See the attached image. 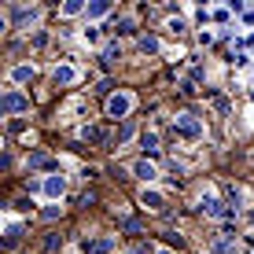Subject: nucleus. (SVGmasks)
I'll return each mask as SVG.
<instances>
[{"mask_svg": "<svg viewBox=\"0 0 254 254\" xmlns=\"http://www.w3.org/2000/svg\"><path fill=\"white\" fill-rule=\"evenodd\" d=\"M0 111H4L7 118L22 115V111H30V96H22L19 89H7L4 96H0Z\"/></svg>", "mask_w": 254, "mask_h": 254, "instance_id": "f257e3e1", "label": "nucleus"}, {"mask_svg": "<svg viewBox=\"0 0 254 254\" xmlns=\"http://www.w3.org/2000/svg\"><path fill=\"white\" fill-rule=\"evenodd\" d=\"M173 129H177L185 140H199V136H203V126H199L195 115H177V118H173Z\"/></svg>", "mask_w": 254, "mask_h": 254, "instance_id": "f03ea898", "label": "nucleus"}, {"mask_svg": "<svg viewBox=\"0 0 254 254\" xmlns=\"http://www.w3.org/2000/svg\"><path fill=\"white\" fill-rule=\"evenodd\" d=\"M129 111H133V92H115L107 100V115L111 118H126Z\"/></svg>", "mask_w": 254, "mask_h": 254, "instance_id": "7ed1b4c3", "label": "nucleus"}, {"mask_svg": "<svg viewBox=\"0 0 254 254\" xmlns=\"http://www.w3.org/2000/svg\"><path fill=\"white\" fill-rule=\"evenodd\" d=\"M115 247H118L115 236H92V240L81 243V254H111Z\"/></svg>", "mask_w": 254, "mask_h": 254, "instance_id": "20e7f679", "label": "nucleus"}, {"mask_svg": "<svg viewBox=\"0 0 254 254\" xmlns=\"http://www.w3.org/2000/svg\"><path fill=\"white\" fill-rule=\"evenodd\" d=\"M41 188H45V195L56 203V199H63V191H66V177H63V173H52V177H45Z\"/></svg>", "mask_w": 254, "mask_h": 254, "instance_id": "39448f33", "label": "nucleus"}, {"mask_svg": "<svg viewBox=\"0 0 254 254\" xmlns=\"http://www.w3.org/2000/svg\"><path fill=\"white\" fill-rule=\"evenodd\" d=\"M133 177H140L144 185H151V181L159 177V166H155V162H147V159H140V162L133 166Z\"/></svg>", "mask_w": 254, "mask_h": 254, "instance_id": "423d86ee", "label": "nucleus"}, {"mask_svg": "<svg viewBox=\"0 0 254 254\" xmlns=\"http://www.w3.org/2000/svg\"><path fill=\"white\" fill-rule=\"evenodd\" d=\"M140 203H144L147 210H162V206H166V195H162V191H155V188H144Z\"/></svg>", "mask_w": 254, "mask_h": 254, "instance_id": "0eeeda50", "label": "nucleus"}, {"mask_svg": "<svg viewBox=\"0 0 254 254\" xmlns=\"http://www.w3.org/2000/svg\"><path fill=\"white\" fill-rule=\"evenodd\" d=\"M77 81V66H70V63H63V66H56V85H74Z\"/></svg>", "mask_w": 254, "mask_h": 254, "instance_id": "6e6552de", "label": "nucleus"}, {"mask_svg": "<svg viewBox=\"0 0 254 254\" xmlns=\"http://www.w3.org/2000/svg\"><path fill=\"white\" fill-rule=\"evenodd\" d=\"M33 74H37V70H33L30 63H19V66H11V81H15V85H26V81H33Z\"/></svg>", "mask_w": 254, "mask_h": 254, "instance_id": "1a4fd4ad", "label": "nucleus"}, {"mask_svg": "<svg viewBox=\"0 0 254 254\" xmlns=\"http://www.w3.org/2000/svg\"><path fill=\"white\" fill-rule=\"evenodd\" d=\"M77 136L89 140V144H100V140H103V129H100V126H81V129H77Z\"/></svg>", "mask_w": 254, "mask_h": 254, "instance_id": "9d476101", "label": "nucleus"}, {"mask_svg": "<svg viewBox=\"0 0 254 254\" xmlns=\"http://www.w3.org/2000/svg\"><path fill=\"white\" fill-rule=\"evenodd\" d=\"M140 144H144L147 155H155V151H159V133H155V129H147V133L140 136Z\"/></svg>", "mask_w": 254, "mask_h": 254, "instance_id": "9b49d317", "label": "nucleus"}, {"mask_svg": "<svg viewBox=\"0 0 254 254\" xmlns=\"http://www.w3.org/2000/svg\"><path fill=\"white\" fill-rule=\"evenodd\" d=\"M107 11H111V4H107V0H96V4H89V11H85V15H89V19H103Z\"/></svg>", "mask_w": 254, "mask_h": 254, "instance_id": "f8f14e48", "label": "nucleus"}, {"mask_svg": "<svg viewBox=\"0 0 254 254\" xmlns=\"http://www.w3.org/2000/svg\"><path fill=\"white\" fill-rule=\"evenodd\" d=\"M81 11H89L81 0H66V4H63V15H66V19H74V15H81Z\"/></svg>", "mask_w": 254, "mask_h": 254, "instance_id": "ddd939ff", "label": "nucleus"}, {"mask_svg": "<svg viewBox=\"0 0 254 254\" xmlns=\"http://www.w3.org/2000/svg\"><path fill=\"white\" fill-rule=\"evenodd\" d=\"M19 236H22V229H19V225H11V229H7V236H4L7 251H15V247H19Z\"/></svg>", "mask_w": 254, "mask_h": 254, "instance_id": "4468645a", "label": "nucleus"}, {"mask_svg": "<svg viewBox=\"0 0 254 254\" xmlns=\"http://www.w3.org/2000/svg\"><path fill=\"white\" fill-rule=\"evenodd\" d=\"M140 52H144V56H155V52H159V37H140Z\"/></svg>", "mask_w": 254, "mask_h": 254, "instance_id": "2eb2a0df", "label": "nucleus"}, {"mask_svg": "<svg viewBox=\"0 0 254 254\" xmlns=\"http://www.w3.org/2000/svg\"><path fill=\"white\" fill-rule=\"evenodd\" d=\"M30 166H33V170H52L56 162H52L48 155H30Z\"/></svg>", "mask_w": 254, "mask_h": 254, "instance_id": "dca6fc26", "label": "nucleus"}, {"mask_svg": "<svg viewBox=\"0 0 254 254\" xmlns=\"http://www.w3.org/2000/svg\"><path fill=\"white\" fill-rule=\"evenodd\" d=\"M133 133H136V126H133V122H126V126H122L118 133H115V140H118V144H126V140L133 136Z\"/></svg>", "mask_w": 254, "mask_h": 254, "instance_id": "f3484780", "label": "nucleus"}, {"mask_svg": "<svg viewBox=\"0 0 254 254\" xmlns=\"http://www.w3.org/2000/svg\"><path fill=\"white\" fill-rule=\"evenodd\" d=\"M210 254H236V247L225 243V240H217V243H210Z\"/></svg>", "mask_w": 254, "mask_h": 254, "instance_id": "a211bd4d", "label": "nucleus"}, {"mask_svg": "<svg viewBox=\"0 0 254 254\" xmlns=\"http://www.w3.org/2000/svg\"><path fill=\"white\" fill-rule=\"evenodd\" d=\"M37 251H41V254H48V251H56V236H45V240H41V243H37Z\"/></svg>", "mask_w": 254, "mask_h": 254, "instance_id": "6ab92c4d", "label": "nucleus"}, {"mask_svg": "<svg viewBox=\"0 0 254 254\" xmlns=\"http://www.w3.org/2000/svg\"><path fill=\"white\" fill-rule=\"evenodd\" d=\"M115 30L118 33H129V30H133V19H115Z\"/></svg>", "mask_w": 254, "mask_h": 254, "instance_id": "aec40b11", "label": "nucleus"}, {"mask_svg": "<svg viewBox=\"0 0 254 254\" xmlns=\"http://www.w3.org/2000/svg\"><path fill=\"white\" fill-rule=\"evenodd\" d=\"M59 214H63V206H45V221H56Z\"/></svg>", "mask_w": 254, "mask_h": 254, "instance_id": "412c9836", "label": "nucleus"}, {"mask_svg": "<svg viewBox=\"0 0 254 254\" xmlns=\"http://www.w3.org/2000/svg\"><path fill=\"white\" fill-rule=\"evenodd\" d=\"M214 107L221 111V115H229V100H225V96H214Z\"/></svg>", "mask_w": 254, "mask_h": 254, "instance_id": "4be33fe9", "label": "nucleus"}, {"mask_svg": "<svg viewBox=\"0 0 254 254\" xmlns=\"http://www.w3.org/2000/svg\"><path fill=\"white\" fill-rule=\"evenodd\" d=\"M85 41H89V45H100V30H92V26H89V30H85Z\"/></svg>", "mask_w": 254, "mask_h": 254, "instance_id": "5701e85b", "label": "nucleus"}, {"mask_svg": "<svg viewBox=\"0 0 254 254\" xmlns=\"http://www.w3.org/2000/svg\"><path fill=\"white\" fill-rule=\"evenodd\" d=\"M166 30H173V33H181V30H185V19H170V22H166Z\"/></svg>", "mask_w": 254, "mask_h": 254, "instance_id": "b1692460", "label": "nucleus"}, {"mask_svg": "<svg viewBox=\"0 0 254 254\" xmlns=\"http://www.w3.org/2000/svg\"><path fill=\"white\" fill-rule=\"evenodd\" d=\"M151 254H173V251H170V247H155Z\"/></svg>", "mask_w": 254, "mask_h": 254, "instance_id": "393cba45", "label": "nucleus"}]
</instances>
